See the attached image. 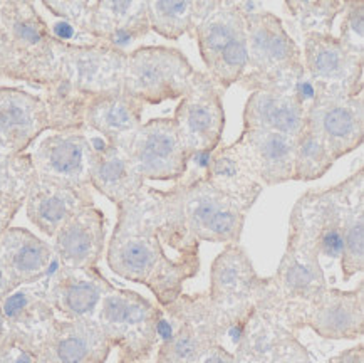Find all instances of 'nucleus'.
<instances>
[{
    "label": "nucleus",
    "instance_id": "1",
    "mask_svg": "<svg viewBox=\"0 0 364 363\" xmlns=\"http://www.w3.org/2000/svg\"><path fill=\"white\" fill-rule=\"evenodd\" d=\"M116 207L108 266L126 281L148 288L160 308H166L200 271V241L186 224L178 190L144 185Z\"/></svg>",
    "mask_w": 364,
    "mask_h": 363
},
{
    "label": "nucleus",
    "instance_id": "2",
    "mask_svg": "<svg viewBox=\"0 0 364 363\" xmlns=\"http://www.w3.org/2000/svg\"><path fill=\"white\" fill-rule=\"evenodd\" d=\"M247 27V68L239 85L249 91L294 95L307 108L314 103V88L306 76L302 51L282 21L257 2H240Z\"/></svg>",
    "mask_w": 364,
    "mask_h": 363
},
{
    "label": "nucleus",
    "instance_id": "3",
    "mask_svg": "<svg viewBox=\"0 0 364 363\" xmlns=\"http://www.w3.org/2000/svg\"><path fill=\"white\" fill-rule=\"evenodd\" d=\"M6 31L0 79L49 90L58 83V53L49 24L31 2H0Z\"/></svg>",
    "mask_w": 364,
    "mask_h": 363
},
{
    "label": "nucleus",
    "instance_id": "4",
    "mask_svg": "<svg viewBox=\"0 0 364 363\" xmlns=\"http://www.w3.org/2000/svg\"><path fill=\"white\" fill-rule=\"evenodd\" d=\"M319 259L317 254L287 239L286 253L274 276L267 278V290L257 310L289 332L297 335L304 330L307 308L329 288Z\"/></svg>",
    "mask_w": 364,
    "mask_h": 363
},
{
    "label": "nucleus",
    "instance_id": "5",
    "mask_svg": "<svg viewBox=\"0 0 364 363\" xmlns=\"http://www.w3.org/2000/svg\"><path fill=\"white\" fill-rule=\"evenodd\" d=\"M267 290V278L257 274L240 244H228L213 259L210 269L208 298L220 318L225 335L235 347L245 323ZM223 345V342H222Z\"/></svg>",
    "mask_w": 364,
    "mask_h": 363
},
{
    "label": "nucleus",
    "instance_id": "6",
    "mask_svg": "<svg viewBox=\"0 0 364 363\" xmlns=\"http://www.w3.org/2000/svg\"><path fill=\"white\" fill-rule=\"evenodd\" d=\"M163 310L132 290L113 286L102 296L95 321L119 363H144L158 345Z\"/></svg>",
    "mask_w": 364,
    "mask_h": 363
},
{
    "label": "nucleus",
    "instance_id": "7",
    "mask_svg": "<svg viewBox=\"0 0 364 363\" xmlns=\"http://www.w3.org/2000/svg\"><path fill=\"white\" fill-rule=\"evenodd\" d=\"M208 78L218 90L240 81L247 68V27L237 2H212L195 27Z\"/></svg>",
    "mask_w": 364,
    "mask_h": 363
},
{
    "label": "nucleus",
    "instance_id": "8",
    "mask_svg": "<svg viewBox=\"0 0 364 363\" xmlns=\"http://www.w3.org/2000/svg\"><path fill=\"white\" fill-rule=\"evenodd\" d=\"M200 73L178 49L141 46L126 54L123 91L144 105L181 100L197 83Z\"/></svg>",
    "mask_w": 364,
    "mask_h": 363
},
{
    "label": "nucleus",
    "instance_id": "9",
    "mask_svg": "<svg viewBox=\"0 0 364 363\" xmlns=\"http://www.w3.org/2000/svg\"><path fill=\"white\" fill-rule=\"evenodd\" d=\"M163 311L168 315L171 330L158 348L155 363H195L213 345H222L225 330L208 293H181Z\"/></svg>",
    "mask_w": 364,
    "mask_h": 363
},
{
    "label": "nucleus",
    "instance_id": "10",
    "mask_svg": "<svg viewBox=\"0 0 364 363\" xmlns=\"http://www.w3.org/2000/svg\"><path fill=\"white\" fill-rule=\"evenodd\" d=\"M348 180L323 190H307L289 217V241L319 258L339 259L343 251L344 200Z\"/></svg>",
    "mask_w": 364,
    "mask_h": 363
},
{
    "label": "nucleus",
    "instance_id": "11",
    "mask_svg": "<svg viewBox=\"0 0 364 363\" xmlns=\"http://www.w3.org/2000/svg\"><path fill=\"white\" fill-rule=\"evenodd\" d=\"M302 64L316 100H346L363 95L364 56L348 49L339 37L319 32L304 34Z\"/></svg>",
    "mask_w": 364,
    "mask_h": 363
},
{
    "label": "nucleus",
    "instance_id": "12",
    "mask_svg": "<svg viewBox=\"0 0 364 363\" xmlns=\"http://www.w3.org/2000/svg\"><path fill=\"white\" fill-rule=\"evenodd\" d=\"M175 187L186 224L200 242L239 244L247 216L239 204L213 189L205 177L178 180Z\"/></svg>",
    "mask_w": 364,
    "mask_h": 363
},
{
    "label": "nucleus",
    "instance_id": "13",
    "mask_svg": "<svg viewBox=\"0 0 364 363\" xmlns=\"http://www.w3.org/2000/svg\"><path fill=\"white\" fill-rule=\"evenodd\" d=\"M143 180L178 182L186 172V157L171 118H153L118 143Z\"/></svg>",
    "mask_w": 364,
    "mask_h": 363
},
{
    "label": "nucleus",
    "instance_id": "14",
    "mask_svg": "<svg viewBox=\"0 0 364 363\" xmlns=\"http://www.w3.org/2000/svg\"><path fill=\"white\" fill-rule=\"evenodd\" d=\"M58 83L82 96L123 91L126 54L106 46H73L55 41Z\"/></svg>",
    "mask_w": 364,
    "mask_h": 363
},
{
    "label": "nucleus",
    "instance_id": "15",
    "mask_svg": "<svg viewBox=\"0 0 364 363\" xmlns=\"http://www.w3.org/2000/svg\"><path fill=\"white\" fill-rule=\"evenodd\" d=\"M171 120L188 160L197 153H213L222 145L225 111L220 90L207 73H200L193 88L180 100Z\"/></svg>",
    "mask_w": 364,
    "mask_h": 363
},
{
    "label": "nucleus",
    "instance_id": "16",
    "mask_svg": "<svg viewBox=\"0 0 364 363\" xmlns=\"http://www.w3.org/2000/svg\"><path fill=\"white\" fill-rule=\"evenodd\" d=\"M91 140L86 128L54 132L31 153L36 175L42 180L92 194L90 182Z\"/></svg>",
    "mask_w": 364,
    "mask_h": 363
},
{
    "label": "nucleus",
    "instance_id": "17",
    "mask_svg": "<svg viewBox=\"0 0 364 363\" xmlns=\"http://www.w3.org/2000/svg\"><path fill=\"white\" fill-rule=\"evenodd\" d=\"M48 130L54 132V123L44 98L18 88H0V155L26 153Z\"/></svg>",
    "mask_w": 364,
    "mask_h": 363
},
{
    "label": "nucleus",
    "instance_id": "18",
    "mask_svg": "<svg viewBox=\"0 0 364 363\" xmlns=\"http://www.w3.org/2000/svg\"><path fill=\"white\" fill-rule=\"evenodd\" d=\"M111 350L95 320L58 318L37 345V363H105Z\"/></svg>",
    "mask_w": 364,
    "mask_h": 363
},
{
    "label": "nucleus",
    "instance_id": "19",
    "mask_svg": "<svg viewBox=\"0 0 364 363\" xmlns=\"http://www.w3.org/2000/svg\"><path fill=\"white\" fill-rule=\"evenodd\" d=\"M306 328L326 340H356L364 333V283L356 290L326 288L311 302L304 316Z\"/></svg>",
    "mask_w": 364,
    "mask_h": 363
},
{
    "label": "nucleus",
    "instance_id": "20",
    "mask_svg": "<svg viewBox=\"0 0 364 363\" xmlns=\"http://www.w3.org/2000/svg\"><path fill=\"white\" fill-rule=\"evenodd\" d=\"M114 285L97 268H64L54 274L48 293L60 320H95L102 296Z\"/></svg>",
    "mask_w": 364,
    "mask_h": 363
},
{
    "label": "nucleus",
    "instance_id": "21",
    "mask_svg": "<svg viewBox=\"0 0 364 363\" xmlns=\"http://www.w3.org/2000/svg\"><path fill=\"white\" fill-rule=\"evenodd\" d=\"M307 123L328 143L336 162L361 147L364 140V98L316 100L307 108Z\"/></svg>",
    "mask_w": 364,
    "mask_h": 363
},
{
    "label": "nucleus",
    "instance_id": "22",
    "mask_svg": "<svg viewBox=\"0 0 364 363\" xmlns=\"http://www.w3.org/2000/svg\"><path fill=\"white\" fill-rule=\"evenodd\" d=\"M233 145L264 187L292 180L296 138L265 130L244 128Z\"/></svg>",
    "mask_w": 364,
    "mask_h": 363
},
{
    "label": "nucleus",
    "instance_id": "23",
    "mask_svg": "<svg viewBox=\"0 0 364 363\" xmlns=\"http://www.w3.org/2000/svg\"><path fill=\"white\" fill-rule=\"evenodd\" d=\"M106 244V217L96 206L82 207L55 232L53 251L64 268H97Z\"/></svg>",
    "mask_w": 364,
    "mask_h": 363
},
{
    "label": "nucleus",
    "instance_id": "24",
    "mask_svg": "<svg viewBox=\"0 0 364 363\" xmlns=\"http://www.w3.org/2000/svg\"><path fill=\"white\" fill-rule=\"evenodd\" d=\"M151 31L148 19L146 2H129V0H101L92 2L87 34L100 46L121 51Z\"/></svg>",
    "mask_w": 364,
    "mask_h": 363
},
{
    "label": "nucleus",
    "instance_id": "25",
    "mask_svg": "<svg viewBox=\"0 0 364 363\" xmlns=\"http://www.w3.org/2000/svg\"><path fill=\"white\" fill-rule=\"evenodd\" d=\"M0 311L11 332L34 345H39L41 340L58 320L50 302L48 285H41V281L34 285L18 286L0 300Z\"/></svg>",
    "mask_w": 364,
    "mask_h": 363
},
{
    "label": "nucleus",
    "instance_id": "26",
    "mask_svg": "<svg viewBox=\"0 0 364 363\" xmlns=\"http://www.w3.org/2000/svg\"><path fill=\"white\" fill-rule=\"evenodd\" d=\"M29 221L46 236L54 237L60 226L82 207L95 206L92 194L36 177L24 202Z\"/></svg>",
    "mask_w": 364,
    "mask_h": 363
},
{
    "label": "nucleus",
    "instance_id": "27",
    "mask_svg": "<svg viewBox=\"0 0 364 363\" xmlns=\"http://www.w3.org/2000/svg\"><path fill=\"white\" fill-rule=\"evenodd\" d=\"M54 258L53 246L24 227H9L0 234V261L16 288L42 281Z\"/></svg>",
    "mask_w": 364,
    "mask_h": 363
},
{
    "label": "nucleus",
    "instance_id": "28",
    "mask_svg": "<svg viewBox=\"0 0 364 363\" xmlns=\"http://www.w3.org/2000/svg\"><path fill=\"white\" fill-rule=\"evenodd\" d=\"M90 155V182L95 189L111 202L119 206L138 190H141L144 180L134 172L132 162L123 150L111 145L102 138H91Z\"/></svg>",
    "mask_w": 364,
    "mask_h": 363
},
{
    "label": "nucleus",
    "instance_id": "29",
    "mask_svg": "<svg viewBox=\"0 0 364 363\" xmlns=\"http://www.w3.org/2000/svg\"><path fill=\"white\" fill-rule=\"evenodd\" d=\"M144 103L124 91L91 96L84 110V128L96 132L105 142L118 145L141 127Z\"/></svg>",
    "mask_w": 364,
    "mask_h": 363
},
{
    "label": "nucleus",
    "instance_id": "30",
    "mask_svg": "<svg viewBox=\"0 0 364 363\" xmlns=\"http://www.w3.org/2000/svg\"><path fill=\"white\" fill-rule=\"evenodd\" d=\"M205 180L239 204L245 212L250 211L264 190V185L255 179L233 143L220 145L212 153L205 170Z\"/></svg>",
    "mask_w": 364,
    "mask_h": 363
},
{
    "label": "nucleus",
    "instance_id": "31",
    "mask_svg": "<svg viewBox=\"0 0 364 363\" xmlns=\"http://www.w3.org/2000/svg\"><path fill=\"white\" fill-rule=\"evenodd\" d=\"M307 106L294 95L254 91L244 108V128L297 138L306 125Z\"/></svg>",
    "mask_w": 364,
    "mask_h": 363
},
{
    "label": "nucleus",
    "instance_id": "32",
    "mask_svg": "<svg viewBox=\"0 0 364 363\" xmlns=\"http://www.w3.org/2000/svg\"><path fill=\"white\" fill-rule=\"evenodd\" d=\"M348 192L344 200L343 251L341 271L343 281H349L364 269V170L348 177Z\"/></svg>",
    "mask_w": 364,
    "mask_h": 363
},
{
    "label": "nucleus",
    "instance_id": "33",
    "mask_svg": "<svg viewBox=\"0 0 364 363\" xmlns=\"http://www.w3.org/2000/svg\"><path fill=\"white\" fill-rule=\"evenodd\" d=\"M212 2H176V0H153L146 2L149 27L165 39L176 41L191 34L198 21L205 16Z\"/></svg>",
    "mask_w": 364,
    "mask_h": 363
},
{
    "label": "nucleus",
    "instance_id": "34",
    "mask_svg": "<svg viewBox=\"0 0 364 363\" xmlns=\"http://www.w3.org/2000/svg\"><path fill=\"white\" fill-rule=\"evenodd\" d=\"M336 164L333 152L323 137L311 127L309 123L302 128L296 138V152H294L292 180L311 182L324 177Z\"/></svg>",
    "mask_w": 364,
    "mask_h": 363
},
{
    "label": "nucleus",
    "instance_id": "35",
    "mask_svg": "<svg viewBox=\"0 0 364 363\" xmlns=\"http://www.w3.org/2000/svg\"><path fill=\"white\" fill-rule=\"evenodd\" d=\"M348 2L341 0H289L286 9L296 19L302 34L319 32L331 34L336 17L341 16Z\"/></svg>",
    "mask_w": 364,
    "mask_h": 363
},
{
    "label": "nucleus",
    "instance_id": "36",
    "mask_svg": "<svg viewBox=\"0 0 364 363\" xmlns=\"http://www.w3.org/2000/svg\"><path fill=\"white\" fill-rule=\"evenodd\" d=\"M36 177L31 153L0 155V197L26 200Z\"/></svg>",
    "mask_w": 364,
    "mask_h": 363
},
{
    "label": "nucleus",
    "instance_id": "37",
    "mask_svg": "<svg viewBox=\"0 0 364 363\" xmlns=\"http://www.w3.org/2000/svg\"><path fill=\"white\" fill-rule=\"evenodd\" d=\"M343 14L339 41L353 53L364 56V2L349 0Z\"/></svg>",
    "mask_w": 364,
    "mask_h": 363
},
{
    "label": "nucleus",
    "instance_id": "38",
    "mask_svg": "<svg viewBox=\"0 0 364 363\" xmlns=\"http://www.w3.org/2000/svg\"><path fill=\"white\" fill-rule=\"evenodd\" d=\"M44 9L53 14L54 17L66 21L77 29L87 34V24H90L91 6L92 2H63V0H46L42 2Z\"/></svg>",
    "mask_w": 364,
    "mask_h": 363
},
{
    "label": "nucleus",
    "instance_id": "39",
    "mask_svg": "<svg viewBox=\"0 0 364 363\" xmlns=\"http://www.w3.org/2000/svg\"><path fill=\"white\" fill-rule=\"evenodd\" d=\"M260 363H312V360L302 343L299 342L297 335H292L282 340Z\"/></svg>",
    "mask_w": 364,
    "mask_h": 363
},
{
    "label": "nucleus",
    "instance_id": "40",
    "mask_svg": "<svg viewBox=\"0 0 364 363\" xmlns=\"http://www.w3.org/2000/svg\"><path fill=\"white\" fill-rule=\"evenodd\" d=\"M24 202L26 200H21V199L0 197V234L11 227L14 217L17 216V212L21 211L22 206H24Z\"/></svg>",
    "mask_w": 364,
    "mask_h": 363
},
{
    "label": "nucleus",
    "instance_id": "41",
    "mask_svg": "<svg viewBox=\"0 0 364 363\" xmlns=\"http://www.w3.org/2000/svg\"><path fill=\"white\" fill-rule=\"evenodd\" d=\"M328 363H364L363 343H359L358 347L349 348V350L333 357Z\"/></svg>",
    "mask_w": 364,
    "mask_h": 363
},
{
    "label": "nucleus",
    "instance_id": "42",
    "mask_svg": "<svg viewBox=\"0 0 364 363\" xmlns=\"http://www.w3.org/2000/svg\"><path fill=\"white\" fill-rule=\"evenodd\" d=\"M14 290H16V286H14V283H12L11 276H9L7 269L4 268L2 261H0V300H2V298H6L9 293H12Z\"/></svg>",
    "mask_w": 364,
    "mask_h": 363
},
{
    "label": "nucleus",
    "instance_id": "43",
    "mask_svg": "<svg viewBox=\"0 0 364 363\" xmlns=\"http://www.w3.org/2000/svg\"><path fill=\"white\" fill-rule=\"evenodd\" d=\"M11 337H12L11 328H9L6 318H4L2 311H0V345H2L4 342H7V340Z\"/></svg>",
    "mask_w": 364,
    "mask_h": 363
},
{
    "label": "nucleus",
    "instance_id": "44",
    "mask_svg": "<svg viewBox=\"0 0 364 363\" xmlns=\"http://www.w3.org/2000/svg\"><path fill=\"white\" fill-rule=\"evenodd\" d=\"M4 44H6V31H4V24H2V21H0V64H2Z\"/></svg>",
    "mask_w": 364,
    "mask_h": 363
}]
</instances>
